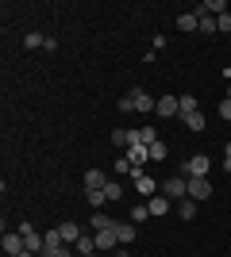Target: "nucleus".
<instances>
[{"label":"nucleus","mask_w":231,"mask_h":257,"mask_svg":"<svg viewBox=\"0 0 231 257\" xmlns=\"http://www.w3.org/2000/svg\"><path fill=\"white\" fill-rule=\"evenodd\" d=\"M208 196H212V181L208 177H193V181H189V200L200 204V200H208Z\"/></svg>","instance_id":"nucleus-4"},{"label":"nucleus","mask_w":231,"mask_h":257,"mask_svg":"<svg viewBox=\"0 0 231 257\" xmlns=\"http://www.w3.org/2000/svg\"><path fill=\"white\" fill-rule=\"evenodd\" d=\"M131 142H139V146H154V142H158V131H154V127H139V131H131Z\"/></svg>","instance_id":"nucleus-11"},{"label":"nucleus","mask_w":231,"mask_h":257,"mask_svg":"<svg viewBox=\"0 0 231 257\" xmlns=\"http://www.w3.org/2000/svg\"><path fill=\"white\" fill-rule=\"evenodd\" d=\"M20 257H39V253H31V249H23V253H20Z\"/></svg>","instance_id":"nucleus-35"},{"label":"nucleus","mask_w":231,"mask_h":257,"mask_svg":"<svg viewBox=\"0 0 231 257\" xmlns=\"http://www.w3.org/2000/svg\"><path fill=\"white\" fill-rule=\"evenodd\" d=\"M89 257H97V253H89Z\"/></svg>","instance_id":"nucleus-37"},{"label":"nucleus","mask_w":231,"mask_h":257,"mask_svg":"<svg viewBox=\"0 0 231 257\" xmlns=\"http://www.w3.org/2000/svg\"><path fill=\"white\" fill-rule=\"evenodd\" d=\"M104 184H108V173L104 169H89L85 173V192H104Z\"/></svg>","instance_id":"nucleus-8"},{"label":"nucleus","mask_w":231,"mask_h":257,"mask_svg":"<svg viewBox=\"0 0 231 257\" xmlns=\"http://www.w3.org/2000/svg\"><path fill=\"white\" fill-rule=\"evenodd\" d=\"M177 215H181V219H193V215H197V200H177Z\"/></svg>","instance_id":"nucleus-21"},{"label":"nucleus","mask_w":231,"mask_h":257,"mask_svg":"<svg viewBox=\"0 0 231 257\" xmlns=\"http://www.w3.org/2000/svg\"><path fill=\"white\" fill-rule=\"evenodd\" d=\"M93 238H97V249H100V253H104V249H120L116 226H108V230H93Z\"/></svg>","instance_id":"nucleus-5"},{"label":"nucleus","mask_w":231,"mask_h":257,"mask_svg":"<svg viewBox=\"0 0 231 257\" xmlns=\"http://www.w3.org/2000/svg\"><path fill=\"white\" fill-rule=\"evenodd\" d=\"M43 242H46V249H50V246H66V242H62V234H58V226H54V230H46Z\"/></svg>","instance_id":"nucleus-30"},{"label":"nucleus","mask_w":231,"mask_h":257,"mask_svg":"<svg viewBox=\"0 0 231 257\" xmlns=\"http://www.w3.org/2000/svg\"><path fill=\"white\" fill-rule=\"evenodd\" d=\"M89 253H97V238L81 234V238H77V257H89Z\"/></svg>","instance_id":"nucleus-16"},{"label":"nucleus","mask_w":231,"mask_h":257,"mask_svg":"<svg viewBox=\"0 0 231 257\" xmlns=\"http://www.w3.org/2000/svg\"><path fill=\"white\" fill-rule=\"evenodd\" d=\"M104 196H108V204H112V200H123V184L120 181H108V184H104Z\"/></svg>","instance_id":"nucleus-25"},{"label":"nucleus","mask_w":231,"mask_h":257,"mask_svg":"<svg viewBox=\"0 0 231 257\" xmlns=\"http://www.w3.org/2000/svg\"><path fill=\"white\" fill-rule=\"evenodd\" d=\"M146 207H150V215H166V211H170V196H150Z\"/></svg>","instance_id":"nucleus-20"},{"label":"nucleus","mask_w":231,"mask_h":257,"mask_svg":"<svg viewBox=\"0 0 231 257\" xmlns=\"http://www.w3.org/2000/svg\"><path fill=\"white\" fill-rule=\"evenodd\" d=\"M162 196H170V200H185V196H189V177H181V173L170 177V181L162 184Z\"/></svg>","instance_id":"nucleus-2"},{"label":"nucleus","mask_w":231,"mask_h":257,"mask_svg":"<svg viewBox=\"0 0 231 257\" xmlns=\"http://www.w3.org/2000/svg\"><path fill=\"white\" fill-rule=\"evenodd\" d=\"M85 200H89V207H93V211H100V207L108 204V196H104V192H85Z\"/></svg>","instance_id":"nucleus-26"},{"label":"nucleus","mask_w":231,"mask_h":257,"mask_svg":"<svg viewBox=\"0 0 231 257\" xmlns=\"http://www.w3.org/2000/svg\"><path fill=\"white\" fill-rule=\"evenodd\" d=\"M177 104H181V115L197 111V96H177Z\"/></svg>","instance_id":"nucleus-31"},{"label":"nucleus","mask_w":231,"mask_h":257,"mask_svg":"<svg viewBox=\"0 0 231 257\" xmlns=\"http://www.w3.org/2000/svg\"><path fill=\"white\" fill-rule=\"evenodd\" d=\"M208 169H212V161H208V154H193V158L181 165V177H208Z\"/></svg>","instance_id":"nucleus-1"},{"label":"nucleus","mask_w":231,"mask_h":257,"mask_svg":"<svg viewBox=\"0 0 231 257\" xmlns=\"http://www.w3.org/2000/svg\"><path fill=\"white\" fill-rule=\"evenodd\" d=\"M116 238H120V246H131L135 242V226L131 223H116Z\"/></svg>","instance_id":"nucleus-18"},{"label":"nucleus","mask_w":231,"mask_h":257,"mask_svg":"<svg viewBox=\"0 0 231 257\" xmlns=\"http://www.w3.org/2000/svg\"><path fill=\"white\" fill-rule=\"evenodd\" d=\"M43 257H73V253H69V246H50L43 249Z\"/></svg>","instance_id":"nucleus-32"},{"label":"nucleus","mask_w":231,"mask_h":257,"mask_svg":"<svg viewBox=\"0 0 231 257\" xmlns=\"http://www.w3.org/2000/svg\"><path fill=\"white\" fill-rule=\"evenodd\" d=\"M181 123H185L189 131H193V135H200V131H204V123H208V119H204V111H189V115H181Z\"/></svg>","instance_id":"nucleus-10"},{"label":"nucleus","mask_w":231,"mask_h":257,"mask_svg":"<svg viewBox=\"0 0 231 257\" xmlns=\"http://www.w3.org/2000/svg\"><path fill=\"white\" fill-rule=\"evenodd\" d=\"M112 142H116V146H120V150H127V146H131V131H123V127H116V131H112Z\"/></svg>","instance_id":"nucleus-24"},{"label":"nucleus","mask_w":231,"mask_h":257,"mask_svg":"<svg viewBox=\"0 0 231 257\" xmlns=\"http://www.w3.org/2000/svg\"><path fill=\"white\" fill-rule=\"evenodd\" d=\"M127 158H131V165H139V169H143L146 161H150V154H146V146H139V142H131V146H127Z\"/></svg>","instance_id":"nucleus-12"},{"label":"nucleus","mask_w":231,"mask_h":257,"mask_svg":"<svg viewBox=\"0 0 231 257\" xmlns=\"http://www.w3.org/2000/svg\"><path fill=\"white\" fill-rule=\"evenodd\" d=\"M197 12H204V16H216V20H220L223 12H227V4H223V0H204Z\"/></svg>","instance_id":"nucleus-15"},{"label":"nucleus","mask_w":231,"mask_h":257,"mask_svg":"<svg viewBox=\"0 0 231 257\" xmlns=\"http://www.w3.org/2000/svg\"><path fill=\"white\" fill-rule=\"evenodd\" d=\"M197 23H200V12H181L177 16V31H193Z\"/></svg>","instance_id":"nucleus-14"},{"label":"nucleus","mask_w":231,"mask_h":257,"mask_svg":"<svg viewBox=\"0 0 231 257\" xmlns=\"http://www.w3.org/2000/svg\"><path fill=\"white\" fill-rule=\"evenodd\" d=\"M146 219H150V207H146V204H135L131 207V223H146Z\"/></svg>","instance_id":"nucleus-27"},{"label":"nucleus","mask_w":231,"mask_h":257,"mask_svg":"<svg viewBox=\"0 0 231 257\" xmlns=\"http://www.w3.org/2000/svg\"><path fill=\"white\" fill-rule=\"evenodd\" d=\"M23 46H27V50H39V46H46V39H43L39 31H31L27 39H23Z\"/></svg>","instance_id":"nucleus-29"},{"label":"nucleus","mask_w":231,"mask_h":257,"mask_svg":"<svg viewBox=\"0 0 231 257\" xmlns=\"http://www.w3.org/2000/svg\"><path fill=\"white\" fill-rule=\"evenodd\" d=\"M223 154H227V158H231V142H227V146H223Z\"/></svg>","instance_id":"nucleus-36"},{"label":"nucleus","mask_w":231,"mask_h":257,"mask_svg":"<svg viewBox=\"0 0 231 257\" xmlns=\"http://www.w3.org/2000/svg\"><path fill=\"white\" fill-rule=\"evenodd\" d=\"M16 230H20V234H23V242H27V249H31V253H43V249H46L43 234H39V230H35L31 223H20V226H16Z\"/></svg>","instance_id":"nucleus-3"},{"label":"nucleus","mask_w":231,"mask_h":257,"mask_svg":"<svg viewBox=\"0 0 231 257\" xmlns=\"http://www.w3.org/2000/svg\"><path fill=\"white\" fill-rule=\"evenodd\" d=\"M146 154H150V161H166V142H154V146H146Z\"/></svg>","instance_id":"nucleus-28"},{"label":"nucleus","mask_w":231,"mask_h":257,"mask_svg":"<svg viewBox=\"0 0 231 257\" xmlns=\"http://www.w3.org/2000/svg\"><path fill=\"white\" fill-rule=\"evenodd\" d=\"M112 169L120 173V177H127V173H131V177H135V165H131V158H127V154H123V158H116V161H112Z\"/></svg>","instance_id":"nucleus-22"},{"label":"nucleus","mask_w":231,"mask_h":257,"mask_svg":"<svg viewBox=\"0 0 231 257\" xmlns=\"http://www.w3.org/2000/svg\"><path fill=\"white\" fill-rule=\"evenodd\" d=\"M89 226H93V230H108V226H116V219H112V215H104V211H93Z\"/></svg>","instance_id":"nucleus-17"},{"label":"nucleus","mask_w":231,"mask_h":257,"mask_svg":"<svg viewBox=\"0 0 231 257\" xmlns=\"http://www.w3.org/2000/svg\"><path fill=\"white\" fill-rule=\"evenodd\" d=\"M135 192H139V196H154V192H158V184H154V177H146V173H143V177L135 181Z\"/></svg>","instance_id":"nucleus-19"},{"label":"nucleus","mask_w":231,"mask_h":257,"mask_svg":"<svg viewBox=\"0 0 231 257\" xmlns=\"http://www.w3.org/2000/svg\"><path fill=\"white\" fill-rule=\"evenodd\" d=\"M154 111H158L162 119H170V115H181V104H177V96H162Z\"/></svg>","instance_id":"nucleus-9"},{"label":"nucleus","mask_w":231,"mask_h":257,"mask_svg":"<svg viewBox=\"0 0 231 257\" xmlns=\"http://www.w3.org/2000/svg\"><path fill=\"white\" fill-rule=\"evenodd\" d=\"M127 100H131V111H154V107H158V100H150L143 88H131V96H127Z\"/></svg>","instance_id":"nucleus-7"},{"label":"nucleus","mask_w":231,"mask_h":257,"mask_svg":"<svg viewBox=\"0 0 231 257\" xmlns=\"http://www.w3.org/2000/svg\"><path fill=\"white\" fill-rule=\"evenodd\" d=\"M23 249H27L23 234H20V230H8V234H4V253H8V257H20Z\"/></svg>","instance_id":"nucleus-6"},{"label":"nucleus","mask_w":231,"mask_h":257,"mask_svg":"<svg viewBox=\"0 0 231 257\" xmlns=\"http://www.w3.org/2000/svg\"><path fill=\"white\" fill-rule=\"evenodd\" d=\"M58 234H62V242H66V246H69V242L77 246V238H81V226H77V223H62V226H58Z\"/></svg>","instance_id":"nucleus-13"},{"label":"nucleus","mask_w":231,"mask_h":257,"mask_svg":"<svg viewBox=\"0 0 231 257\" xmlns=\"http://www.w3.org/2000/svg\"><path fill=\"white\" fill-rule=\"evenodd\" d=\"M197 31H204V35L220 31V23H216V16H204V12H200V23H197Z\"/></svg>","instance_id":"nucleus-23"},{"label":"nucleus","mask_w":231,"mask_h":257,"mask_svg":"<svg viewBox=\"0 0 231 257\" xmlns=\"http://www.w3.org/2000/svg\"><path fill=\"white\" fill-rule=\"evenodd\" d=\"M216 23H220V31L227 35V31H231V12H223V16H220V20H216Z\"/></svg>","instance_id":"nucleus-33"},{"label":"nucleus","mask_w":231,"mask_h":257,"mask_svg":"<svg viewBox=\"0 0 231 257\" xmlns=\"http://www.w3.org/2000/svg\"><path fill=\"white\" fill-rule=\"evenodd\" d=\"M220 119H227V123H231V100H223V104H220Z\"/></svg>","instance_id":"nucleus-34"}]
</instances>
